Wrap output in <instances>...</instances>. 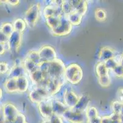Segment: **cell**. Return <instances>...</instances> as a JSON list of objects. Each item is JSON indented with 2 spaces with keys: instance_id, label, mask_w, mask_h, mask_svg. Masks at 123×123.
<instances>
[{
  "instance_id": "cell-9",
  "label": "cell",
  "mask_w": 123,
  "mask_h": 123,
  "mask_svg": "<svg viewBox=\"0 0 123 123\" xmlns=\"http://www.w3.org/2000/svg\"><path fill=\"white\" fill-rule=\"evenodd\" d=\"M3 113L4 119L6 121L12 123L19 113L17 108L14 105L7 103L3 105Z\"/></svg>"
},
{
  "instance_id": "cell-17",
  "label": "cell",
  "mask_w": 123,
  "mask_h": 123,
  "mask_svg": "<svg viewBox=\"0 0 123 123\" xmlns=\"http://www.w3.org/2000/svg\"><path fill=\"white\" fill-rule=\"evenodd\" d=\"M98 57L101 62H104L110 58L115 57V52L111 47L107 46L103 47L99 51Z\"/></svg>"
},
{
  "instance_id": "cell-27",
  "label": "cell",
  "mask_w": 123,
  "mask_h": 123,
  "mask_svg": "<svg viewBox=\"0 0 123 123\" xmlns=\"http://www.w3.org/2000/svg\"><path fill=\"white\" fill-rule=\"evenodd\" d=\"M61 9L62 14L66 15V16L74 12V9L70 1H63L62 4H61Z\"/></svg>"
},
{
  "instance_id": "cell-43",
  "label": "cell",
  "mask_w": 123,
  "mask_h": 123,
  "mask_svg": "<svg viewBox=\"0 0 123 123\" xmlns=\"http://www.w3.org/2000/svg\"><path fill=\"white\" fill-rule=\"evenodd\" d=\"M7 44H4L0 43V55H3L6 52V50H7V47H6Z\"/></svg>"
},
{
  "instance_id": "cell-6",
  "label": "cell",
  "mask_w": 123,
  "mask_h": 123,
  "mask_svg": "<svg viewBox=\"0 0 123 123\" xmlns=\"http://www.w3.org/2000/svg\"><path fill=\"white\" fill-rule=\"evenodd\" d=\"M38 51L42 62H50L57 58L55 50L51 46H43Z\"/></svg>"
},
{
  "instance_id": "cell-49",
  "label": "cell",
  "mask_w": 123,
  "mask_h": 123,
  "mask_svg": "<svg viewBox=\"0 0 123 123\" xmlns=\"http://www.w3.org/2000/svg\"><path fill=\"white\" fill-rule=\"evenodd\" d=\"M42 123H50V121H49V120L44 121H43Z\"/></svg>"
},
{
  "instance_id": "cell-20",
  "label": "cell",
  "mask_w": 123,
  "mask_h": 123,
  "mask_svg": "<svg viewBox=\"0 0 123 123\" xmlns=\"http://www.w3.org/2000/svg\"><path fill=\"white\" fill-rule=\"evenodd\" d=\"M18 92H25L27 91L29 86V81L25 76H22L17 79Z\"/></svg>"
},
{
  "instance_id": "cell-30",
  "label": "cell",
  "mask_w": 123,
  "mask_h": 123,
  "mask_svg": "<svg viewBox=\"0 0 123 123\" xmlns=\"http://www.w3.org/2000/svg\"><path fill=\"white\" fill-rule=\"evenodd\" d=\"M86 116L88 120H89V119H93V118L99 116V113H98V110L94 107H89L87 108Z\"/></svg>"
},
{
  "instance_id": "cell-25",
  "label": "cell",
  "mask_w": 123,
  "mask_h": 123,
  "mask_svg": "<svg viewBox=\"0 0 123 123\" xmlns=\"http://www.w3.org/2000/svg\"><path fill=\"white\" fill-rule=\"evenodd\" d=\"M23 66H24L26 72L29 73L30 74L33 73V72H36L39 68V65H37L35 63L25 58L23 63Z\"/></svg>"
},
{
  "instance_id": "cell-50",
  "label": "cell",
  "mask_w": 123,
  "mask_h": 123,
  "mask_svg": "<svg viewBox=\"0 0 123 123\" xmlns=\"http://www.w3.org/2000/svg\"><path fill=\"white\" fill-rule=\"evenodd\" d=\"M121 115H123V106H122V109H121Z\"/></svg>"
},
{
  "instance_id": "cell-35",
  "label": "cell",
  "mask_w": 123,
  "mask_h": 123,
  "mask_svg": "<svg viewBox=\"0 0 123 123\" xmlns=\"http://www.w3.org/2000/svg\"><path fill=\"white\" fill-rule=\"evenodd\" d=\"M114 74L118 78H123V66L120 64L113 70Z\"/></svg>"
},
{
  "instance_id": "cell-1",
  "label": "cell",
  "mask_w": 123,
  "mask_h": 123,
  "mask_svg": "<svg viewBox=\"0 0 123 123\" xmlns=\"http://www.w3.org/2000/svg\"><path fill=\"white\" fill-rule=\"evenodd\" d=\"M64 76L72 84H77L83 78V70L81 66L77 64H71L66 67Z\"/></svg>"
},
{
  "instance_id": "cell-36",
  "label": "cell",
  "mask_w": 123,
  "mask_h": 123,
  "mask_svg": "<svg viewBox=\"0 0 123 123\" xmlns=\"http://www.w3.org/2000/svg\"><path fill=\"white\" fill-rule=\"evenodd\" d=\"M12 123H26L25 116L23 114L19 113L15 119Z\"/></svg>"
},
{
  "instance_id": "cell-12",
  "label": "cell",
  "mask_w": 123,
  "mask_h": 123,
  "mask_svg": "<svg viewBox=\"0 0 123 123\" xmlns=\"http://www.w3.org/2000/svg\"><path fill=\"white\" fill-rule=\"evenodd\" d=\"M39 110L43 118L49 119L53 115V112L51 106V101L46 100L42 101L39 104Z\"/></svg>"
},
{
  "instance_id": "cell-19",
  "label": "cell",
  "mask_w": 123,
  "mask_h": 123,
  "mask_svg": "<svg viewBox=\"0 0 123 123\" xmlns=\"http://www.w3.org/2000/svg\"><path fill=\"white\" fill-rule=\"evenodd\" d=\"M4 87L6 91L9 93L18 92L17 79L12 78L7 79L4 83Z\"/></svg>"
},
{
  "instance_id": "cell-21",
  "label": "cell",
  "mask_w": 123,
  "mask_h": 123,
  "mask_svg": "<svg viewBox=\"0 0 123 123\" xmlns=\"http://www.w3.org/2000/svg\"><path fill=\"white\" fill-rule=\"evenodd\" d=\"M61 15H55V16L49 17L45 19L46 23L48 27L50 29V30H53L56 28L61 22Z\"/></svg>"
},
{
  "instance_id": "cell-51",
  "label": "cell",
  "mask_w": 123,
  "mask_h": 123,
  "mask_svg": "<svg viewBox=\"0 0 123 123\" xmlns=\"http://www.w3.org/2000/svg\"><path fill=\"white\" fill-rule=\"evenodd\" d=\"M1 118V109L0 108V119Z\"/></svg>"
},
{
  "instance_id": "cell-11",
  "label": "cell",
  "mask_w": 123,
  "mask_h": 123,
  "mask_svg": "<svg viewBox=\"0 0 123 123\" xmlns=\"http://www.w3.org/2000/svg\"><path fill=\"white\" fill-rule=\"evenodd\" d=\"M79 100V97L74 91L67 89L64 92V103L69 108H73Z\"/></svg>"
},
{
  "instance_id": "cell-4",
  "label": "cell",
  "mask_w": 123,
  "mask_h": 123,
  "mask_svg": "<svg viewBox=\"0 0 123 123\" xmlns=\"http://www.w3.org/2000/svg\"><path fill=\"white\" fill-rule=\"evenodd\" d=\"M72 25L68 20L67 16L62 14L61 17V22L59 25L51 31L55 36H64L68 35L71 32Z\"/></svg>"
},
{
  "instance_id": "cell-48",
  "label": "cell",
  "mask_w": 123,
  "mask_h": 123,
  "mask_svg": "<svg viewBox=\"0 0 123 123\" xmlns=\"http://www.w3.org/2000/svg\"><path fill=\"white\" fill-rule=\"evenodd\" d=\"M121 122L123 123V115H121Z\"/></svg>"
},
{
  "instance_id": "cell-16",
  "label": "cell",
  "mask_w": 123,
  "mask_h": 123,
  "mask_svg": "<svg viewBox=\"0 0 123 123\" xmlns=\"http://www.w3.org/2000/svg\"><path fill=\"white\" fill-rule=\"evenodd\" d=\"M51 101V106L53 113L58 116H62L64 113L69 109L64 103H62L59 100H53Z\"/></svg>"
},
{
  "instance_id": "cell-22",
  "label": "cell",
  "mask_w": 123,
  "mask_h": 123,
  "mask_svg": "<svg viewBox=\"0 0 123 123\" xmlns=\"http://www.w3.org/2000/svg\"><path fill=\"white\" fill-rule=\"evenodd\" d=\"M25 58L35 63L36 64L38 65H39L42 63V61H41V57L39 56V53L38 51H30L28 52Z\"/></svg>"
},
{
  "instance_id": "cell-39",
  "label": "cell",
  "mask_w": 123,
  "mask_h": 123,
  "mask_svg": "<svg viewBox=\"0 0 123 123\" xmlns=\"http://www.w3.org/2000/svg\"><path fill=\"white\" fill-rule=\"evenodd\" d=\"M113 123H121V115L113 113L111 115Z\"/></svg>"
},
{
  "instance_id": "cell-18",
  "label": "cell",
  "mask_w": 123,
  "mask_h": 123,
  "mask_svg": "<svg viewBox=\"0 0 123 123\" xmlns=\"http://www.w3.org/2000/svg\"><path fill=\"white\" fill-rule=\"evenodd\" d=\"M26 70L23 66L20 65H15L10 70L9 75L10 78L17 79L20 77L25 76Z\"/></svg>"
},
{
  "instance_id": "cell-26",
  "label": "cell",
  "mask_w": 123,
  "mask_h": 123,
  "mask_svg": "<svg viewBox=\"0 0 123 123\" xmlns=\"http://www.w3.org/2000/svg\"><path fill=\"white\" fill-rule=\"evenodd\" d=\"M13 27H14V31L22 33L25 30L26 27V23L23 19H17L14 22Z\"/></svg>"
},
{
  "instance_id": "cell-41",
  "label": "cell",
  "mask_w": 123,
  "mask_h": 123,
  "mask_svg": "<svg viewBox=\"0 0 123 123\" xmlns=\"http://www.w3.org/2000/svg\"><path fill=\"white\" fill-rule=\"evenodd\" d=\"M6 3L15 6H17L20 4V1L18 0H7V1H6Z\"/></svg>"
},
{
  "instance_id": "cell-52",
  "label": "cell",
  "mask_w": 123,
  "mask_h": 123,
  "mask_svg": "<svg viewBox=\"0 0 123 123\" xmlns=\"http://www.w3.org/2000/svg\"></svg>"
},
{
  "instance_id": "cell-3",
  "label": "cell",
  "mask_w": 123,
  "mask_h": 123,
  "mask_svg": "<svg viewBox=\"0 0 123 123\" xmlns=\"http://www.w3.org/2000/svg\"><path fill=\"white\" fill-rule=\"evenodd\" d=\"M41 4L36 3L30 6L25 13L24 20L30 28L36 26L40 15Z\"/></svg>"
},
{
  "instance_id": "cell-13",
  "label": "cell",
  "mask_w": 123,
  "mask_h": 123,
  "mask_svg": "<svg viewBox=\"0 0 123 123\" xmlns=\"http://www.w3.org/2000/svg\"><path fill=\"white\" fill-rule=\"evenodd\" d=\"M75 12H77L83 16L88 9V3L84 0H72L70 1Z\"/></svg>"
},
{
  "instance_id": "cell-24",
  "label": "cell",
  "mask_w": 123,
  "mask_h": 123,
  "mask_svg": "<svg viewBox=\"0 0 123 123\" xmlns=\"http://www.w3.org/2000/svg\"><path fill=\"white\" fill-rule=\"evenodd\" d=\"M108 70L104 62H99L96 66V72L98 78L102 77L108 74Z\"/></svg>"
},
{
  "instance_id": "cell-31",
  "label": "cell",
  "mask_w": 123,
  "mask_h": 123,
  "mask_svg": "<svg viewBox=\"0 0 123 123\" xmlns=\"http://www.w3.org/2000/svg\"><path fill=\"white\" fill-rule=\"evenodd\" d=\"M98 82L100 86L102 87H108L111 84V78L109 74L102 77L98 78Z\"/></svg>"
},
{
  "instance_id": "cell-37",
  "label": "cell",
  "mask_w": 123,
  "mask_h": 123,
  "mask_svg": "<svg viewBox=\"0 0 123 123\" xmlns=\"http://www.w3.org/2000/svg\"><path fill=\"white\" fill-rule=\"evenodd\" d=\"M49 119L50 121V123H62L60 117L54 113Z\"/></svg>"
},
{
  "instance_id": "cell-32",
  "label": "cell",
  "mask_w": 123,
  "mask_h": 123,
  "mask_svg": "<svg viewBox=\"0 0 123 123\" xmlns=\"http://www.w3.org/2000/svg\"><path fill=\"white\" fill-rule=\"evenodd\" d=\"M122 106H123V102H121V101H119V100H116V101H113L112 105H111L113 113L121 115Z\"/></svg>"
},
{
  "instance_id": "cell-7",
  "label": "cell",
  "mask_w": 123,
  "mask_h": 123,
  "mask_svg": "<svg viewBox=\"0 0 123 123\" xmlns=\"http://www.w3.org/2000/svg\"><path fill=\"white\" fill-rule=\"evenodd\" d=\"M62 116L66 120L71 123H83L85 120L84 112L75 111L72 108H69Z\"/></svg>"
},
{
  "instance_id": "cell-29",
  "label": "cell",
  "mask_w": 123,
  "mask_h": 123,
  "mask_svg": "<svg viewBox=\"0 0 123 123\" xmlns=\"http://www.w3.org/2000/svg\"><path fill=\"white\" fill-rule=\"evenodd\" d=\"M95 18L99 22H104L107 19V13L106 11L102 8H98L96 10L94 13Z\"/></svg>"
},
{
  "instance_id": "cell-10",
  "label": "cell",
  "mask_w": 123,
  "mask_h": 123,
  "mask_svg": "<svg viewBox=\"0 0 123 123\" xmlns=\"http://www.w3.org/2000/svg\"><path fill=\"white\" fill-rule=\"evenodd\" d=\"M62 83L63 82L61 78H49L45 88L50 95H53L60 91Z\"/></svg>"
},
{
  "instance_id": "cell-8",
  "label": "cell",
  "mask_w": 123,
  "mask_h": 123,
  "mask_svg": "<svg viewBox=\"0 0 123 123\" xmlns=\"http://www.w3.org/2000/svg\"><path fill=\"white\" fill-rule=\"evenodd\" d=\"M22 42V33L14 31L9 37L7 46L9 49L12 52H17Z\"/></svg>"
},
{
  "instance_id": "cell-46",
  "label": "cell",
  "mask_w": 123,
  "mask_h": 123,
  "mask_svg": "<svg viewBox=\"0 0 123 123\" xmlns=\"http://www.w3.org/2000/svg\"><path fill=\"white\" fill-rule=\"evenodd\" d=\"M3 97V91H2L1 88H0V99H1Z\"/></svg>"
},
{
  "instance_id": "cell-45",
  "label": "cell",
  "mask_w": 123,
  "mask_h": 123,
  "mask_svg": "<svg viewBox=\"0 0 123 123\" xmlns=\"http://www.w3.org/2000/svg\"><path fill=\"white\" fill-rule=\"evenodd\" d=\"M119 63H120L121 65L123 66V54H122L121 57V59L120 60H119Z\"/></svg>"
},
{
  "instance_id": "cell-2",
  "label": "cell",
  "mask_w": 123,
  "mask_h": 123,
  "mask_svg": "<svg viewBox=\"0 0 123 123\" xmlns=\"http://www.w3.org/2000/svg\"><path fill=\"white\" fill-rule=\"evenodd\" d=\"M66 66L64 63L59 58L49 62L47 74L49 78H61L64 76Z\"/></svg>"
},
{
  "instance_id": "cell-23",
  "label": "cell",
  "mask_w": 123,
  "mask_h": 123,
  "mask_svg": "<svg viewBox=\"0 0 123 123\" xmlns=\"http://www.w3.org/2000/svg\"><path fill=\"white\" fill-rule=\"evenodd\" d=\"M82 15L77 12H73L67 16L68 20L72 25H79L81 23Z\"/></svg>"
},
{
  "instance_id": "cell-38",
  "label": "cell",
  "mask_w": 123,
  "mask_h": 123,
  "mask_svg": "<svg viewBox=\"0 0 123 123\" xmlns=\"http://www.w3.org/2000/svg\"><path fill=\"white\" fill-rule=\"evenodd\" d=\"M9 36L4 33L1 30H0V43L6 44L8 42Z\"/></svg>"
},
{
  "instance_id": "cell-40",
  "label": "cell",
  "mask_w": 123,
  "mask_h": 123,
  "mask_svg": "<svg viewBox=\"0 0 123 123\" xmlns=\"http://www.w3.org/2000/svg\"><path fill=\"white\" fill-rule=\"evenodd\" d=\"M102 123H113L111 115L102 118Z\"/></svg>"
},
{
  "instance_id": "cell-5",
  "label": "cell",
  "mask_w": 123,
  "mask_h": 123,
  "mask_svg": "<svg viewBox=\"0 0 123 123\" xmlns=\"http://www.w3.org/2000/svg\"><path fill=\"white\" fill-rule=\"evenodd\" d=\"M50 94L46 88L41 86H38L34 90L31 91L29 95L30 100L34 103H38V104L47 100Z\"/></svg>"
},
{
  "instance_id": "cell-33",
  "label": "cell",
  "mask_w": 123,
  "mask_h": 123,
  "mask_svg": "<svg viewBox=\"0 0 123 123\" xmlns=\"http://www.w3.org/2000/svg\"><path fill=\"white\" fill-rule=\"evenodd\" d=\"M104 63L106 67L108 68V70H113L114 68L117 66V65H119V64H120L119 62H118V61L116 60L115 57H114V58H110V59L105 61V62H104Z\"/></svg>"
},
{
  "instance_id": "cell-15",
  "label": "cell",
  "mask_w": 123,
  "mask_h": 123,
  "mask_svg": "<svg viewBox=\"0 0 123 123\" xmlns=\"http://www.w3.org/2000/svg\"><path fill=\"white\" fill-rule=\"evenodd\" d=\"M62 15V12L61 11V7H58L54 4L47 6L43 9V15L45 19L49 17L55 16V15Z\"/></svg>"
},
{
  "instance_id": "cell-34",
  "label": "cell",
  "mask_w": 123,
  "mask_h": 123,
  "mask_svg": "<svg viewBox=\"0 0 123 123\" xmlns=\"http://www.w3.org/2000/svg\"><path fill=\"white\" fill-rule=\"evenodd\" d=\"M9 66L6 62L0 61V74H4L9 72Z\"/></svg>"
},
{
  "instance_id": "cell-47",
  "label": "cell",
  "mask_w": 123,
  "mask_h": 123,
  "mask_svg": "<svg viewBox=\"0 0 123 123\" xmlns=\"http://www.w3.org/2000/svg\"><path fill=\"white\" fill-rule=\"evenodd\" d=\"M0 123H6V121L4 119H2V118L0 119Z\"/></svg>"
},
{
  "instance_id": "cell-42",
  "label": "cell",
  "mask_w": 123,
  "mask_h": 123,
  "mask_svg": "<svg viewBox=\"0 0 123 123\" xmlns=\"http://www.w3.org/2000/svg\"><path fill=\"white\" fill-rule=\"evenodd\" d=\"M88 121V123H102V118L99 116L96 117L93 119H89Z\"/></svg>"
},
{
  "instance_id": "cell-44",
  "label": "cell",
  "mask_w": 123,
  "mask_h": 123,
  "mask_svg": "<svg viewBox=\"0 0 123 123\" xmlns=\"http://www.w3.org/2000/svg\"><path fill=\"white\" fill-rule=\"evenodd\" d=\"M118 97H119V101L123 103V89H121L118 91Z\"/></svg>"
},
{
  "instance_id": "cell-14",
  "label": "cell",
  "mask_w": 123,
  "mask_h": 123,
  "mask_svg": "<svg viewBox=\"0 0 123 123\" xmlns=\"http://www.w3.org/2000/svg\"><path fill=\"white\" fill-rule=\"evenodd\" d=\"M89 97L86 94L81 95L79 97V100L76 104V105L72 109L77 111L84 112V111L88 108L89 103Z\"/></svg>"
},
{
  "instance_id": "cell-28",
  "label": "cell",
  "mask_w": 123,
  "mask_h": 123,
  "mask_svg": "<svg viewBox=\"0 0 123 123\" xmlns=\"http://www.w3.org/2000/svg\"><path fill=\"white\" fill-rule=\"evenodd\" d=\"M0 30H1L5 35L9 37L11 34L14 31L13 24L9 23V22H4L1 25Z\"/></svg>"
}]
</instances>
